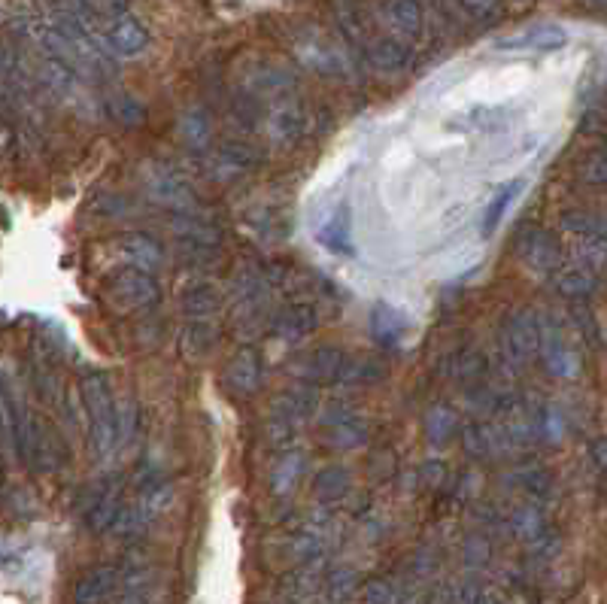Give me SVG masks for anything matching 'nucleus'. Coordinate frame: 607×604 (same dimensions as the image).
<instances>
[{
  "label": "nucleus",
  "mask_w": 607,
  "mask_h": 604,
  "mask_svg": "<svg viewBox=\"0 0 607 604\" xmlns=\"http://www.w3.org/2000/svg\"><path fill=\"white\" fill-rule=\"evenodd\" d=\"M82 404L85 416H89V447L104 459L119 444V407L107 374L92 371L82 377Z\"/></svg>",
  "instance_id": "1"
},
{
  "label": "nucleus",
  "mask_w": 607,
  "mask_h": 604,
  "mask_svg": "<svg viewBox=\"0 0 607 604\" xmlns=\"http://www.w3.org/2000/svg\"><path fill=\"white\" fill-rule=\"evenodd\" d=\"M107 295L119 310H146L161 301V286L152 271L128 265L107 277Z\"/></svg>",
  "instance_id": "2"
},
{
  "label": "nucleus",
  "mask_w": 607,
  "mask_h": 604,
  "mask_svg": "<svg viewBox=\"0 0 607 604\" xmlns=\"http://www.w3.org/2000/svg\"><path fill=\"white\" fill-rule=\"evenodd\" d=\"M501 350L516 365H523V362H529V359L538 356V350H541V322L535 319V313L519 310L510 319H504Z\"/></svg>",
  "instance_id": "3"
},
{
  "label": "nucleus",
  "mask_w": 607,
  "mask_h": 604,
  "mask_svg": "<svg viewBox=\"0 0 607 604\" xmlns=\"http://www.w3.org/2000/svg\"><path fill=\"white\" fill-rule=\"evenodd\" d=\"M322 428H325L328 444H334V447H340V450H353V447L365 444L368 435H371V428H368L365 416L356 413V410H350V407H343V404H334V407L325 413Z\"/></svg>",
  "instance_id": "4"
},
{
  "label": "nucleus",
  "mask_w": 607,
  "mask_h": 604,
  "mask_svg": "<svg viewBox=\"0 0 607 604\" xmlns=\"http://www.w3.org/2000/svg\"><path fill=\"white\" fill-rule=\"evenodd\" d=\"M146 192H149L152 201H158V204H164L170 210H189L192 198H195L189 183L180 174H173V170L164 167V164H152L146 170Z\"/></svg>",
  "instance_id": "5"
},
{
  "label": "nucleus",
  "mask_w": 607,
  "mask_h": 604,
  "mask_svg": "<svg viewBox=\"0 0 607 604\" xmlns=\"http://www.w3.org/2000/svg\"><path fill=\"white\" fill-rule=\"evenodd\" d=\"M516 252L538 274H553L559 268V262H562L559 240L550 231H544V228H529L523 237H519Z\"/></svg>",
  "instance_id": "6"
},
{
  "label": "nucleus",
  "mask_w": 607,
  "mask_h": 604,
  "mask_svg": "<svg viewBox=\"0 0 607 604\" xmlns=\"http://www.w3.org/2000/svg\"><path fill=\"white\" fill-rule=\"evenodd\" d=\"M262 377H265V362H262V356H258V350H252V347L237 350L225 368V386L231 395H240V398L255 395L258 386H262Z\"/></svg>",
  "instance_id": "7"
},
{
  "label": "nucleus",
  "mask_w": 607,
  "mask_h": 604,
  "mask_svg": "<svg viewBox=\"0 0 607 604\" xmlns=\"http://www.w3.org/2000/svg\"><path fill=\"white\" fill-rule=\"evenodd\" d=\"M346 356L343 350H334V347H319L313 353H307L304 359H298L295 365V374L310 383V386H328V383H340L343 377V368H346Z\"/></svg>",
  "instance_id": "8"
},
{
  "label": "nucleus",
  "mask_w": 607,
  "mask_h": 604,
  "mask_svg": "<svg viewBox=\"0 0 607 604\" xmlns=\"http://www.w3.org/2000/svg\"><path fill=\"white\" fill-rule=\"evenodd\" d=\"M319 325V313L313 304H289L286 310H280L274 319H271V334L277 340H286V343H295V340H304L316 331Z\"/></svg>",
  "instance_id": "9"
},
{
  "label": "nucleus",
  "mask_w": 607,
  "mask_h": 604,
  "mask_svg": "<svg viewBox=\"0 0 607 604\" xmlns=\"http://www.w3.org/2000/svg\"><path fill=\"white\" fill-rule=\"evenodd\" d=\"M116 249L128 258V265L146 268V271H158L164 262V249L155 237L143 234V231H125L116 237Z\"/></svg>",
  "instance_id": "10"
},
{
  "label": "nucleus",
  "mask_w": 607,
  "mask_h": 604,
  "mask_svg": "<svg viewBox=\"0 0 607 604\" xmlns=\"http://www.w3.org/2000/svg\"><path fill=\"white\" fill-rule=\"evenodd\" d=\"M119 510H122V480H107L89 504V516H85V520H89V529L92 532H110Z\"/></svg>",
  "instance_id": "11"
},
{
  "label": "nucleus",
  "mask_w": 607,
  "mask_h": 604,
  "mask_svg": "<svg viewBox=\"0 0 607 604\" xmlns=\"http://www.w3.org/2000/svg\"><path fill=\"white\" fill-rule=\"evenodd\" d=\"M316 240L334 252V255H353V222H350V207L340 204L319 228H316Z\"/></svg>",
  "instance_id": "12"
},
{
  "label": "nucleus",
  "mask_w": 607,
  "mask_h": 604,
  "mask_svg": "<svg viewBox=\"0 0 607 604\" xmlns=\"http://www.w3.org/2000/svg\"><path fill=\"white\" fill-rule=\"evenodd\" d=\"M550 368V374L556 377H574L577 374V353L571 350V343H565V337L559 334V328H544L541 325V350H538Z\"/></svg>",
  "instance_id": "13"
},
{
  "label": "nucleus",
  "mask_w": 607,
  "mask_h": 604,
  "mask_svg": "<svg viewBox=\"0 0 607 604\" xmlns=\"http://www.w3.org/2000/svg\"><path fill=\"white\" fill-rule=\"evenodd\" d=\"M258 155L246 143H225L210 155V170L216 177H240L246 170H252Z\"/></svg>",
  "instance_id": "14"
},
{
  "label": "nucleus",
  "mask_w": 607,
  "mask_h": 604,
  "mask_svg": "<svg viewBox=\"0 0 607 604\" xmlns=\"http://www.w3.org/2000/svg\"><path fill=\"white\" fill-rule=\"evenodd\" d=\"M119 583H122V574H119L116 565L95 568V571H89L76 583V601H104V598H113L119 592Z\"/></svg>",
  "instance_id": "15"
},
{
  "label": "nucleus",
  "mask_w": 607,
  "mask_h": 604,
  "mask_svg": "<svg viewBox=\"0 0 607 604\" xmlns=\"http://www.w3.org/2000/svg\"><path fill=\"white\" fill-rule=\"evenodd\" d=\"M568 43V31L559 25H538L532 31H526L523 37H513V40H501V49H538V52H553L562 49Z\"/></svg>",
  "instance_id": "16"
},
{
  "label": "nucleus",
  "mask_w": 607,
  "mask_h": 604,
  "mask_svg": "<svg viewBox=\"0 0 607 604\" xmlns=\"http://www.w3.org/2000/svg\"><path fill=\"white\" fill-rule=\"evenodd\" d=\"M146 28L137 19H119L110 28V49L122 58H134L146 49Z\"/></svg>",
  "instance_id": "17"
},
{
  "label": "nucleus",
  "mask_w": 607,
  "mask_h": 604,
  "mask_svg": "<svg viewBox=\"0 0 607 604\" xmlns=\"http://www.w3.org/2000/svg\"><path fill=\"white\" fill-rule=\"evenodd\" d=\"M216 337H219V334H216V328H213L207 319L189 322V328H183V334H180V350H183L186 359L198 362V359H204V356L213 353Z\"/></svg>",
  "instance_id": "18"
},
{
  "label": "nucleus",
  "mask_w": 607,
  "mask_h": 604,
  "mask_svg": "<svg viewBox=\"0 0 607 604\" xmlns=\"http://www.w3.org/2000/svg\"><path fill=\"white\" fill-rule=\"evenodd\" d=\"M407 331V316L389 304H377L374 313H371V334L386 343V347H392V343L401 340V334Z\"/></svg>",
  "instance_id": "19"
},
{
  "label": "nucleus",
  "mask_w": 607,
  "mask_h": 604,
  "mask_svg": "<svg viewBox=\"0 0 607 604\" xmlns=\"http://www.w3.org/2000/svg\"><path fill=\"white\" fill-rule=\"evenodd\" d=\"M219 307H222V292H219V286H213V283H195V286H189L186 295H183V310H186V316H192V319H207V316H213Z\"/></svg>",
  "instance_id": "20"
},
{
  "label": "nucleus",
  "mask_w": 607,
  "mask_h": 604,
  "mask_svg": "<svg viewBox=\"0 0 607 604\" xmlns=\"http://www.w3.org/2000/svg\"><path fill=\"white\" fill-rule=\"evenodd\" d=\"M350 489H353V477H350V471L340 468V465H331V468L319 471L316 480H313V492L322 501H340Z\"/></svg>",
  "instance_id": "21"
},
{
  "label": "nucleus",
  "mask_w": 607,
  "mask_h": 604,
  "mask_svg": "<svg viewBox=\"0 0 607 604\" xmlns=\"http://www.w3.org/2000/svg\"><path fill=\"white\" fill-rule=\"evenodd\" d=\"M526 189V180H510V183H504L498 192H495V198L489 201V207H486V213H483V234H492L498 225H501V219H504V213L510 210V204L519 198V192Z\"/></svg>",
  "instance_id": "22"
},
{
  "label": "nucleus",
  "mask_w": 607,
  "mask_h": 604,
  "mask_svg": "<svg viewBox=\"0 0 607 604\" xmlns=\"http://www.w3.org/2000/svg\"><path fill=\"white\" fill-rule=\"evenodd\" d=\"M510 532L519 538V541H529V544H538L547 538V523L544 516L532 507H519L510 513Z\"/></svg>",
  "instance_id": "23"
},
{
  "label": "nucleus",
  "mask_w": 607,
  "mask_h": 604,
  "mask_svg": "<svg viewBox=\"0 0 607 604\" xmlns=\"http://www.w3.org/2000/svg\"><path fill=\"white\" fill-rule=\"evenodd\" d=\"M556 289L568 298H583L595 289V277H592V268L580 265V268H556Z\"/></svg>",
  "instance_id": "24"
},
{
  "label": "nucleus",
  "mask_w": 607,
  "mask_h": 604,
  "mask_svg": "<svg viewBox=\"0 0 607 604\" xmlns=\"http://www.w3.org/2000/svg\"><path fill=\"white\" fill-rule=\"evenodd\" d=\"M386 13H389V25L398 31V34H407V37H416L419 28H422V13L413 0H389L386 4Z\"/></svg>",
  "instance_id": "25"
},
{
  "label": "nucleus",
  "mask_w": 607,
  "mask_h": 604,
  "mask_svg": "<svg viewBox=\"0 0 607 604\" xmlns=\"http://www.w3.org/2000/svg\"><path fill=\"white\" fill-rule=\"evenodd\" d=\"M510 116H513V113H510L507 107L495 104V107H474V110L465 116V122H468L471 131L492 134V131H504L507 122H510Z\"/></svg>",
  "instance_id": "26"
},
{
  "label": "nucleus",
  "mask_w": 607,
  "mask_h": 604,
  "mask_svg": "<svg viewBox=\"0 0 607 604\" xmlns=\"http://www.w3.org/2000/svg\"><path fill=\"white\" fill-rule=\"evenodd\" d=\"M450 362H453L450 377L459 380V383H474V380H480L483 371H486V359H483V353H477V350H459Z\"/></svg>",
  "instance_id": "27"
},
{
  "label": "nucleus",
  "mask_w": 607,
  "mask_h": 604,
  "mask_svg": "<svg viewBox=\"0 0 607 604\" xmlns=\"http://www.w3.org/2000/svg\"><path fill=\"white\" fill-rule=\"evenodd\" d=\"M301 474H304V459H301V456H286V459H280V462L274 465V471H271V489H274L277 495L292 492V489L298 486Z\"/></svg>",
  "instance_id": "28"
},
{
  "label": "nucleus",
  "mask_w": 607,
  "mask_h": 604,
  "mask_svg": "<svg viewBox=\"0 0 607 604\" xmlns=\"http://www.w3.org/2000/svg\"><path fill=\"white\" fill-rule=\"evenodd\" d=\"M368 55H371V61H374L380 70H401V67L410 61V49L401 46V43H395V40H380V43H374Z\"/></svg>",
  "instance_id": "29"
},
{
  "label": "nucleus",
  "mask_w": 607,
  "mask_h": 604,
  "mask_svg": "<svg viewBox=\"0 0 607 604\" xmlns=\"http://www.w3.org/2000/svg\"><path fill=\"white\" fill-rule=\"evenodd\" d=\"M110 116L119 125H125V128H137V125L146 122V107L137 98H131V95H116L110 101Z\"/></svg>",
  "instance_id": "30"
},
{
  "label": "nucleus",
  "mask_w": 607,
  "mask_h": 604,
  "mask_svg": "<svg viewBox=\"0 0 607 604\" xmlns=\"http://www.w3.org/2000/svg\"><path fill=\"white\" fill-rule=\"evenodd\" d=\"M562 228L571 231L574 237H604L607 240V222L589 213H565Z\"/></svg>",
  "instance_id": "31"
},
{
  "label": "nucleus",
  "mask_w": 607,
  "mask_h": 604,
  "mask_svg": "<svg viewBox=\"0 0 607 604\" xmlns=\"http://www.w3.org/2000/svg\"><path fill=\"white\" fill-rule=\"evenodd\" d=\"M180 131H183V140H186L189 146H198V149L207 146V140H210V119H207V113H204V110L186 113Z\"/></svg>",
  "instance_id": "32"
},
{
  "label": "nucleus",
  "mask_w": 607,
  "mask_h": 604,
  "mask_svg": "<svg viewBox=\"0 0 607 604\" xmlns=\"http://www.w3.org/2000/svg\"><path fill=\"white\" fill-rule=\"evenodd\" d=\"M456 428V413L450 407H435L428 410V438L435 444H444Z\"/></svg>",
  "instance_id": "33"
},
{
  "label": "nucleus",
  "mask_w": 607,
  "mask_h": 604,
  "mask_svg": "<svg viewBox=\"0 0 607 604\" xmlns=\"http://www.w3.org/2000/svg\"><path fill=\"white\" fill-rule=\"evenodd\" d=\"M271 134L277 143H292L301 134V116L295 110H277L271 119Z\"/></svg>",
  "instance_id": "34"
},
{
  "label": "nucleus",
  "mask_w": 607,
  "mask_h": 604,
  "mask_svg": "<svg viewBox=\"0 0 607 604\" xmlns=\"http://www.w3.org/2000/svg\"><path fill=\"white\" fill-rule=\"evenodd\" d=\"M319 589V574L316 571H310V568H301V571H295V574H289L286 577V595L289 598H310L313 592Z\"/></svg>",
  "instance_id": "35"
},
{
  "label": "nucleus",
  "mask_w": 607,
  "mask_h": 604,
  "mask_svg": "<svg viewBox=\"0 0 607 604\" xmlns=\"http://www.w3.org/2000/svg\"><path fill=\"white\" fill-rule=\"evenodd\" d=\"M365 601L380 604V601H401V592L395 589L392 580H371L365 586Z\"/></svg>",
  "instance_id": "36"
},
{
  "label": "nucleus",
  "mask_w": 607,
  "mask_h": 604,
  "mask_svg": "<svg viewBox=\"0 0 607 604\" xmlns=\"http://www.w3.org/2000/svg\"><path fill=\"white\" fill-rule=\"evenodd\" d=\"M519 480H523L526 492H532V495H547V489L553 486L547 471H526V474H519Z\"/></svg>",
  "instance_id": "37"
},
{
  "label": "nucleus",
  "mask_w": 607,
  "mask_h": 604,
  "mask_svg": "<svg viewBox=\"0 0 607 604\" xmlns=\"http://www.w3.org/2000/svg\"><path fill=\"white\" fill-rule=\"evenodd\" d=\"M353 586H356V574L353 571H337L334 577H331V598H346L353 592Z\"/></svg>",
  "instance_id": "38"
},
{
  "label": "nucleus",
  "mask_w": 607,
  "mask_h": 604,
  "mask_svg": "<svg viewBox=\"0 0 607 604\" xmlns=\"http://www.w3.org/2000/svg\"><path fill=\"white\" fill-rule=\"evenodd\" d=\"M586 177L592 183H607V155H595L586 164Z\"/></svg>",
  "instance_id": "39"
},
{
  "label": "nucleus",
  "mask_w": 607,
  "mask_h": 604,
  "mask_svg": "<svg viewBox=\"0 0 607 604\" xmlns=\"http://www.w3.org/2000/svg\"><path fill=\"white\" fill-rule=\"evenodd\" d=\"M589 453H592V462H595V468L607 474V441H595Z\"/></svg>",
  "instance_id": "40"
}]
</instances>
